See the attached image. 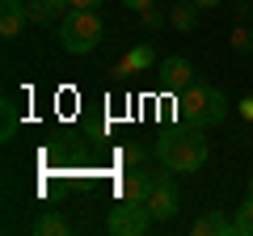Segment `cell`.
I'll use <instances>...</instances> for the list:
<instances>
[{"instance_id": "cell-1", "label": "cell", "mask_w": 253, "mask_h": 236, "mask_svg": "<svg viewBox=\"0 0 253 236\" xmlns=\"http://www.w3.org/2000/svg\"><path fill=\"white\" fill-rule=\"evenodd\" d=\"M156 156H161V164L169 173H194V169L207 164L211 148H207V139H203L199 127H186L181 122V131H165L156 139Z\"/></svg>"}, {"instance_id": "cell-2", "label": "cell", "mask_w": 253, "mask_h": 236, "mask_svg": "<svg viewBox=\"0 0 253 236\" xmlns=\"http://www.w3.org/2000/svg\"><path fill=\"white\" fill-rule=\"evenodd\" d=\"M177 118L186 122V127H199V131L219 127V122L228 118V101H224V93H219V89L194 80L186 93H177Z\"/></svg>"}, {"instance_id": "cell-3", "label": "cell", "mask_w": 253, "mask_h": 236, "mask_svg": "<svg viewBox=\"0 0 253 236\" xmlns=\"http://www.w3.org/2000/svg\"><path fill=\"white\" fill-rule=\"evenodd\" d=\"M101 42V17L93 9H72L59 21V46L68 55H89Z\"/></svg>"}, {"instance_id": "cell-4", "label": "cell", "mask_w": 253, "mask_h": 236, "mask_svg": "<svg viewBox=\"0 0 253 236\" xmlns=\"http://www.w3.org/2000/svg\"><path fill=\"white\" fill-rule=\"evenodd\" d=\"M106 228H110L114 236H144L148 228H152V211H148L144 202H126V198H118V207H110Z\"/></svg>"}, {"instance_id": "cell-5", "label": "cell", "mask_w": 253, "mask_h": 236, "mask_svg": "<svg viewBox=\"0 0 253 236\" xmlns=\"http://www.w3.org/2000/svg\"><path fill=\"white\" fill-rule=\"evenodd\" d=\"M156 76H161V89H169V93H186L190 84L199 80V76H194V64H190L186 55H169V59H161Z\"/></svg>"}, {"instance_id": "cell-6", "label": "cell", "mask_w": 253, "mask_h": 236, "mask_svg": "<svg viewBox=\"0 0 253 236\" xmlns=\"http://www.w3.org/2000/svg\"><path fill=\"white\" fill-rule=\"evenodd\" d=\"M177 190H173V182L169 177H156V186H152V194L144 198V207L152 211V219H173L177 215Z\"/></svg>"}, {"instance_id": "cell-7", "label": "cell", "mask_w": 253, "mask_h": 236, "mask_svg": "<svg viewBox=\"0 0 253 236\" xmlns=\"http://www.w3.org/2000/svg\"><path fill=\"white\" fill-rule=\"evenodd\" d=\"M152 186H156L152 173L131 169V173H123V177H118V198H126V202H144L148 194H152Z\"/></svg>"}, {"instance_id": "cell-8", "label": "cell", "mask_w": 253, "mask_h": 236, "mask_svg": "<svg viewBox=\"0 0 253 236\" xmlns=\"http://www.w3.org/2000/svg\"><path fill=\"white\" fill-rule=\"evenodd\" d=\"M26 21H30L26 0H0V38H17Z\"/></svg>"}, {"instance_id": "cell-9", "label": "cell", "mask_w": 253, "mask_h": 236, "mask_svg": "<svg viewBox=\"0 0 253 236\" xmlns=\"http://www.w3.org/2000/svg\"><path fill=\"white\" fill-rule=\"evenodd\" d=\"M228 232H236V224L224 211H207V215H199L190 224V236H228Z\"/></svg>"}, {"instance_id": "cell-10", "label": "cell", "mask_w": 253, "mask_h": 236, "mask_svg": "<svg viewBox=\"0 0 253 236\" xmlns=\"http://www.w3.org/2000/svg\"><path fill=\"white\" fill-rule=\"evenodd\" d=\"M156 64V51H152V46H131V51H126L123 55V64H118V72H148V68H152Z\"/></svg>"}, {"instance_id": "cell-11", "label": "cell", "mask_w": 253, "mask_h": 236, "mask_svg": "<svg viewBox=\"0 0 253 236\" xmlns=\"http://www.w3.org/2000/svg\"><path fill=\"white\" fill-rule=\"evenodd\" d=\"M169 21L181 30V34H190V30L199 26V4H194V0H181V4H173V9H169Z\"/></svg>"}, {"instance_id": "cell-12", "label": "cell", "mask_w": 253, "mask_h": 236, "mask_svg": "<svg viewBox=\"0 0 253 236\" xmlns=\"http://www.w3.org/2000/svg\"><path fill=\"white\" fill-rule=\"evenodd\" d=\"M63 232H68V219L59 211H42L34 219V236H63Z\"/></svg>"}, {"instance_id": "cell-13", "label": "cell", "mask_w": 253, "mask_h": 236, "mask_svg": "<svg viewBox=\"0 0 253 236\" xmlns=\"http://www.w3.org/2000/svg\"><path fill=\"white\" fill-rule=\"evenodd\" d=\"M26 13H30V21H34V26H51V21L59 17V13L51 9V0H26Z\"/></svg>"}, {"instance_id": "cell-14", "label": "cell", "mask_w": 253, "mask_h": 236, "mask_svg": "<svg viewBox=\"0 0 253 236\" xmlns=\"http://www.w3.org/2000/svg\"><path fill=\"white\" fill-rule=\"evenodd\" d=\"M232 224H236V236H253V194L241 202V211H236Z\"/></svg>"}, {"instance_id": "cell-15", "label": "cell", "mask_w": 253, "mask_h": 236, "mask_svg": "<svg viewBox=\"0 0 253 236\" xmlns=\"http://www.w3.org/2000/svg\"><path fill=\"white\" fill-rule=\"evenodd\" d=\"M13 131H17V106H13V97H4V127H0V135H4V144L13 139Z\"/></svg>"}, {"instance_id": "cell-16", "label": "cell", "mask_w": 253, "mask_h": 236, "mask_svg": "<svg viewBox=\"0 0 253 236\" xmlns=\"http://www.w3.org/2000/svg\"><path fill=\"white\" fill-rule=\"evenodd\" d=\"M232 46H236V51H253V30H232Z\"/></svg>"}, {"instance_id": "cell-17", "label": "cell", "mask_w": 253, "mask_h": 236, "mask_svg": "<svg viewBox=\"0 0 253 236\" xmlns=\"http://www.w3.org/2000/svg\"><path fill=\"white\" fill-rule=\"evenodd\" d=\"M123 4H126V9H131V13H148V9H152V4H156V0H123Z\"/></svg>"}, {"instance_id": "cell-18", "label": "cell", "mask_w": 253, "mask_h": 236, "mask_svg": "<svg viewBox=\"0 0 253 236\" xmlns=\"http://www.w3.org/2000/svg\"><path fill=\"white\" fill-rule=\"evenodd\" d=\"M161 21H165V17H161V13H156V9H148V13H144V26H148V30H156V26H161Z\"/></svg>"}, {"instance_id": "cell-19", "label": "cell", "mask_w": 253, "mask_h": 236, "mask_svg": "<svg viewBox=\"0 0 253 236\" xmlns=\"http://www.w3.org/2000/svg\"><path fill=\"white\" fill-rule=\"evenodd\" d=\"M101 4H106V0H72V9H93V13H97Z\"/></svg>"}, {"instance_id": "cell-20", "label": "cell", "mask_w": 253, "mask_h": 236, "mask_svg": "<svg viewBox=\"0 0 253 236\" xmlns=\"http://www.w3.org/2000/svg\"><path fill=\"white\" fill-rule=\"evenodd\" d=\"M123 156H126V160H131V164H135L139 156H144V148H135V144H126V152H123Z\"/></svg>"}, {"instance_id": "cell-21", "label": "cell", "mask_w": 253, "mask_h": 236, "mask_svg": "<svg viewBox=\"0 0 253 236\" xmlns=\"http://www.w3.org/2000/svg\"><path fill=\"white\" fill-rule=\"evenodd\" d=\"M241 114H245V118H253V97H245V101H241Z\"/></svg>"}, {"instance_id": "cell-22", "label": "cell", "mask_w": 253, "mask_h": 236, "mask_svg": "<svg viewBox=\"0 0 253 236\" xmlns=\"http://www.w3.org/2000/svg\"><path fill=\"white\" fill-rule=\"evenodd\" d=\"M199 9H215V4H224V0H194Z\"/></svg>"}, {"instance_id": "cell-23", "label": "cell", "mask_w": 253, "mask_h": 236, "mask_svg": "<svg viewBox=\"0 0 253 236\" xmlns=\"http://www.w3.org/2000/svg\"><path fill=\"white\" fill-rule=\"evenodd\" d=\"M249 194H253V177H249Z\"/></svg>"}, {"instance_id": "cell-24", "label": "cell", "mask_w": 253, "mask_h": 236, "mask_svg": "<svg viewBox=\"0 0 253 236\" xmlns=\"http://www.w3.org/2000/svg\"><path fill=\"white\" fill-rule=\"evenodd\" d=\"M245 4H253V0H245Z\"/></svg>"}]
</instances>
